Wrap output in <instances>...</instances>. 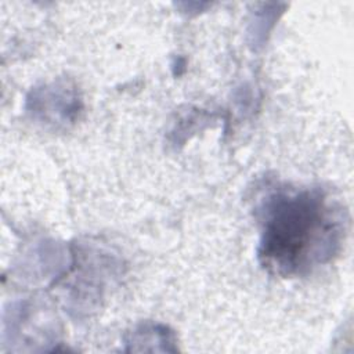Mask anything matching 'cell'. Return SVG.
Wrapping results in <instances>:
<instances>
[{
    "label": "cell",
    "mask_w": 354,
    "mask_h": 354,
    "mask_svg": "<svg viewBox=\"0 0 354 354\" xmlns=\"http://www.w3.org/2000/svg\"><path fill=\"white\" fill-rule=\"evenodd\" d=\"M333 234L332 220L319 195L303 191L279 194L267 205L260 257L267 267L292 274L321 254Z\"/></svg>",
    "instance_id": "cell-1"
}]
</instances>
